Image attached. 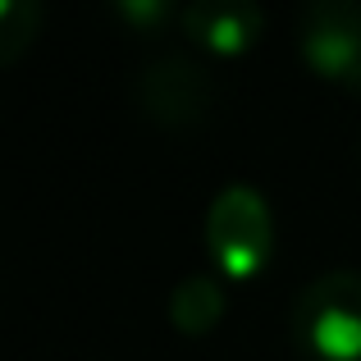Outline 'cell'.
<instances>
[{
	"label": "cell",
	"instance_id": "obj_7",
	"mask_svg": "<svg viewBox=\"0 0 361 361\" xmlns=\"http://www.w3.org/2000/svg\"><path fill=\"white\" fill-rule=\"evenodd\" d=\"M42 27V5L32 0H0V60H18L27 42L37 37Z\"/></svg>",
	"mask_w": 361,
	"mask_h": 361
},
{
	"label": "cell",
	"instance_id": "obj_9",
	"mask_svg": "<svg viewBox=\"0 0 361 361\" xmlns=\"http://www.w3.org/2000/svg\"><path fill=\"white\" fill-rule=\"evenodd\" d=\"M357 160H361V156H357Z\"/></svg>",
	"mask_w": 361,
	"mask_h": 361
},
{
	"label": "cell",
	"instance_id": "obj_2",
	"mask_svg": "<svg viewBox=\"0 0 361 361\" xmlns=\"http://www.w3.org/2000/svg\"><path fill=\"white\" fill-rule=\"evenodd\" d=\"M274 247V220L252 183H229L206 206V252L224 279H252L265 270Z\"/></svg>",
	"mask_w": 361,
	"mask_h": 361
},
{
	"label": "cell",
	"instance_id": "obj_5",
	"mask_svg": "<svg viewBox=\"0 0 361 361\" xmlns=\"http://www.w3.org/2000/svg\"><path fill=\"white\" fill-rule=\"evenodd\" d=\"M178 23H183V32L192 37L202 51L238 55L261 37L265 14H261L256 0H192Z\"/></svg>",
	"mask_w": 361,
	"mask_h": 361
},
{
	"label": "cell",
	"instance_id": "obj_3",
	"mask_svg": "<svg viewBox=\"0 0 361 361\" xmlns=\"http://www.w3.org/2000/svg\"><path fill=\"white\" fill-rule=\"evenodd\" d=\"M133 101L160 128H192L215 101V78L192 55H160L133 78Z\"/></svg>",
	"mask_w": 361,
	"mask_h": 361
},
{
	"label": "cell",
	"instance_id": "obj_4",
	"mask_svg": "<svg viewBox=\"0 0 361 361\" xmlns=\"http://www.w3.org/2000/svg\"><path fill=\"white\" fill-rule=\"evenodd\" d=\"M298 46L320 78L361 92V0H311Z\"/></svg>",
	"mask_w": 361,
	"mask_h": 361
},
{
	"label": "cell",
	"instance_id": "obj_6",
	"mask_svg": "<svg viewBox=\"0 0 361 361\" xmlns=\"http://www.w3.org/2000/svg\"><path fill=\"white\" fill-rule=\"evenodd\" d=\"M224 316V283L215 274H188L169 293V325L188 338H202Z\"/></svg>",
	"mask_w": 361,
	"mask_h": 361
},
{
	"label": "cell",
	"instance_id": "obj_8",
	"mask_svg": "<svg viewBox=\"0 0 361 361\" xmlns=\"http://www.w3.org/2000/svg\"><path fill=\"white\" fill-rule=\"evenodd\" d=\"M115 14L123 23L133 27V32H160L165 23H174V18H183L169 0H115Z\"/></svg>",
	"mask_w": 361,
	"mask_h": 361
},
{
	"label": "cell",
	"instance_id": "obj_1",
	"mask_svg": "<svg viewBox=\"0 0 361 361\" xmlns=\"http://www.w3.org/2000/svg\"><path fill=\"white\" fill-rule=\"evenodd\" d=\"M293 338L316 361H361V270L316 274L293 302Z\"/></svg>",
	"mask_w": 361,
	"mask_h": 361
}]
</instances>
